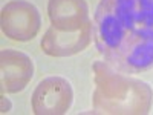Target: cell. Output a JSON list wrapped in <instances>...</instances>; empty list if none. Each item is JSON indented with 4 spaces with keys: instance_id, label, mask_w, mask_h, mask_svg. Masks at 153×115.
<instances>
[{
    "instance_id": "obj_1",
    "label": "cell",
    "mask_w": 153,
    "mask_h": 115,
    "mask_svg": "<svg viewBox=\"0 0 153 115\" xmlns=\"http://www.w3.org/2000/svg\"><path fill=\"white\" fill-rule=\"evenodd\" d=\"M92 32L98 51L117 71L153 68V0H101Z\"/></svg>"
},
{
    "instance_id": "obj_2",
    "label": "cell",
    "mask_w": 153,
    "mask_h": 115,
    "mask_svg": "<svg viewBox=\"0 0 153 115\" xmlns=\"http://www.w3.org/2000/svg\"><path fill=\"white\" fill-rule=\"evenodd\" d=\"M95 84L94 109L103 114H147L153 92L147 83L115 72L109 65H94Z\"/></svg>"
},
{
    "instance_id": "obj_3",
    "label": "cell",
    "mask_w": 153,
    "mask_h": 115,
    "mask_svg": "<svg viewBox=\"0 0 153 115\" xmlns=\"http://www.w3.org/2000/svg\"><path fill=\"white\" fill-rule=\"evenodd\" d=\"M2 31L16 42H29L42 28V17L38 9L26 0H12L6 3L0 16Z\"/></svg>"
},
{
    "instance_id": "obj_4",
    "label": "cell",
    "mask_w": 153,
    "mask_h": 115,
    "mask_svg": "<svg viewBox=\"0 0 153 115\" xmlns=\"http://www.w3.org/2000/svg\"><path fill=\"white\" fill-rule=\"evenodd\" d=\"M72 100L74 91L66 78L48 77L32 94V111L37 115H61L71 109Z\"/></svg>"
},
{
    "instance_id": "obj_5",
    "label": "cell",
    "mask_w": 153,
    "mask_h": 115,
    "mask_svg": "<svg viewBox=\"0 0 153 115\" xmlns=\"http://www.w3.org/2000/svg\"><path fill=\"white\" fill-rule=\"evenodd\" d=\"M92 22L76 31H61L51 26L42 38V51L51 57H71L86 49L92 40Z\"/></svg>"
},
{
    "instance_id": "obj_6",
    "label": "cell",
    "mask_w": 153,
    "mask_h": 115,
    "mask_svg": "<svg viewBox=\"0 0 153 115\" xmlns=\"http://www.w3.org/2000/svg\"><path fill=\"white\" fill-rule=\"evenodd\" d=\"M34 63L29 55L16 49H3L0 52V78L2 92L17 94L32 80Z\"/></svg>"
},
{
    "instance_id": "obj_7",
    "label": "cell",
    "mask_w": 153,
    "mask_h": 115,
    "mask_svg": "<svg viewBox=\"0 0 153 115\" xmlns=\"http://www.w3.org/2000/svg\"><path fill=\"white\" fill-rule=\"evenodd\" d=\"M48 16L51 25L61 31H76L91 22L86 0H49Z\"/></svg>"
},
{
    "instance_id": "obj_8",
    "label": "cell",
    "mask_w": 153,
    "mask_h": 115,
    "mask_svg": "<svg viewBox=\"0 0 153 115\" xmlns=\"http://www.w3.org/2000/svg\"><path fill=\"white\" fill-rule=\"evenodd\" d=\"M9 109H11V103L8 101V98L5 95H2V114L9 112Z\"/></svg>"
}]
</instances>
